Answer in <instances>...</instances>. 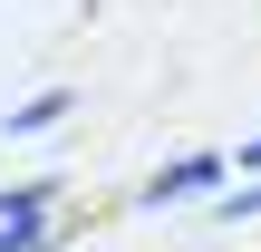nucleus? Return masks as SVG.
Listing matches in <instances>:
<instances>
[{
	"instance_id": "nucleus-4",
	"label": "nucleus",
	"mask_w": 261,
	"mask_h": 252,
	"mask_svg": "<svg viewBox=\"0 0 261 252\" xmlns=\"http://www.w3.org/2000/svg\"><path fill=\"white\" fill-rule=\"evenodd\" d=\"M77 223H0V252H58Z\"/></svg>"
},
{
	"instance_id": "nucleus-5",
	"label": "nucleus",
	"mask_w": 261,
	"mask_h": 252,
	"mask_svg": "<svg viewBox=\"0 0 261 252\" xmlns=\"http://www.w3.org/2000/svg\"><path fill=\"white\" fill-rule=\"evenodd\" d=\"M261 214V185H242V194H223V204H213V223H252Z\"/></svg>"
},
{
	"instance_id": "nucleus-2",
	"label": "nucleus",
	"mask_w": 261,
	"mask_h": 252,
	"mask_svg": "<svg viewBox=\"0 0 261 252\" xmlns=\"http://www.w3.org/2000/svg\"><path fill=\"white\" fill-rule=\"evenodd\" d=\"M68 117H77V87H39V97L10 107V136H48V126H68Z\"/></svg>"
},
{
	"instance_id": "nucleus-6",
	"label": "nucleus",
	"mask_w": 261,
	"mask_h": 252,
	"mask_svg": "<svg viewBox=\"0 0 261 252\" xmlns=\"http://www.w3.org/2000/svg\"><path fill=\"white\" fill-rule=\"evenodd\" d=\"M232 155H242V175H252V185H261V136H242Z\"/></svg>"
},
{
	"instance_id": "nucleus-3",
	"label": "nucleus",
	"mask_w": 261,
	"mask_h": 252,
	"mask_svg": "<svg viewBox=\"0 0 261 252\" xmlns=\"http://www.w3.org/2000/svg\"><path fill=\"white\" fill-rule=\"evenodd\" d=\"M58 204H68V185H58V175H29V185L0 194V223H48Z\"/></svg>"
},
{
	"instance_id": "nucleus-1",
	"label": "nucleus",
	"mask_w": 261,
	"mask_h": 252,
	"mask_svg": "<svg viewBox=\"0 0 261 252\" xmlns=\"http://www.w3.org/2000/svg\"><path fill=\"white\" fill-rule=\"evenodd\" d=\"M223 165H232L223 146H194V155H174V165H155V175H145L136 194H145V204H194V194H223Z\"/></svg>"
}]
</instances>
